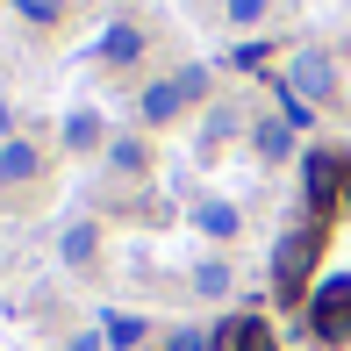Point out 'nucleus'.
<instances>
[{
  "label": "nucleus",
  "instance_id": "f257e3e1",
  "mask_svg": "<svg viewBox=\"0 0 351 351\" xmlns=\"http://www.w3.org/2000/svg\"><path fill=\"white\" fill-rule=\"evenodd\" d=\"M315 251H323V222H301V230L280 237V251H273V287H280V301H294L301 287L315 280Z\"/></svg>",
  "mask_w": 351,
  "mask_h": 351
},
{
  "label": "nucleus",
  "instance_id": "f03ea898",
  "mask_svg": "<svg viewBox=\"0 0 351 351\" xmlns=\"http://www.w3.org/2000/svg\"><path fill=\"white\" fill-rule=\"evenodd\" d=\"M301 186H308V208H315V222H323V215L344 201V158L308 151V158H301Z\"/></svg>",
  "mask_w": 351,
  "mask_h": 351
},
{
  "label": "nucleus",
  "instance_id": "7ed1b4c3",
  "mask_svg": "<svg viewBox=\"0 0 351 351\" xmlns=\"http://www.w3.org/2000/svg\"><path fill=\"white\" fill-rule=\"evenodd\" d=\"M201 86H208V72H201V65H186L180 79H165V86H151V93H143V122H172L186 101H201Z\"/></svg>",
  "mask_w": 351,
  "mask_h": 351
},
{
  "label": "nucleus",
  "instance_id": "20e7f679",
  "mask_svg": "<svg viewBox=\"0 0 351 351\" xmlns=\"http://www.w3.org/2000/svg\"><path fill=\"white\" fill-rule=\"evenodd\" d=\"M287 93H301V101H330V93H337V65H330L323 51H294V58H287Z\"/></svg>",
  "mask_w": 351,
  "mask_h": 351
},
{
  "label": "nucleus",
  "instance_id": "39448f33",
  "mask_svg": "<svg viewBox=\"0 0 351 351\" xmlns=\"http://www.w3.org/2000/svg\"><path fill=\"white\" fill-rule=\"evenodd\" d=\"M308 315H315V337H323V344H344L351 337V280H330Z\"/></svg>",
  "mask_w": 351,
  "mask_h": 351
},
{
  "label": "nucleus",
  "instance_id": "423d86ee",
  "mask_svg": "<svg viewBox=\"0 0 351 351\" xmlns=\"http://www.w3.org/2000/svg\"><path fill=\"white\" fill-rule=\"evenodd\" d=\"M215 351H280V344H273V330H265V315H230Z\"/></svg>",
  "mask_w": 351,
  "mask_h": 351
},
{
  "label": "nucleus",
  "instance_id": "0eeeda50",
  "mask_svg": "<svg viewBox=\"0 0 351 351\" xmlns=\"http://www.w3.org/2000/svg\"><path fill=\"white\" fill-rule=\"evenodd\" d=\"M0 180H36V143H8V151H0Z\"/></svg>",
  "mask_w": 351,
  "mask_h": 351
},
{
  "label": "nucleus",
  "instance_id": "6e6552de",
  "mask_svg": "<svg viewBox=\"0 0 351 351\" xmlns=\"http://www.w3.org/2000/svg\"><path fill=\"white\" fill-rule=\"evenodd\" d=\"M65 143H72V151H93V143H101V115H86V108L65 115Z\"/></svg>",
  "mask_w": 351,
  "mask_h": 351
},
{
  "label": "nucleus",
  "instance_id": "1a4fd4ad",
  "mask_svg": "<svg viewBox=\"0 0 351 351\" xmlns=\"http://www.w3.org/2000/svg\"><path fill=\"white\" fill-rule=\"evenodd\" d=\"M201 230H208V237H237V208H230V201H201Z\"/></svg>",
  "mask_w": 351,
  "mask_h": 351
},
{
  "label": "nucleus",
  "instance_id": "9d476101",
  "mask_svg": "<svg viewBox=\"0 0 351 351\" xmlns=\"http://www.w3.org/2000/svg\"><path fill=\"white\" fill-rule=\"evenodd\" d=\"M93 244H101V237H93V222H72V230H65V265H86Z\"/></svg>",
  "mask_w": 351,
  "mask_h": 351
},
{
  "label": "nucleus",
  "instance_id": "9b49d317",
  "mask_svg": "<svg viewBox=\"0 0 351 351\" xmlns=\"http://www.w3.org/2000/svg\"><path fill=\"white\" fill-rule=\"evenodd\" d=\"M258 151L265 158H294V130H287V122H265V130H258Z\"/></svg>",
  "mask_w": 351,
  "mask_h": 351
},
{
  "label": "nucleus",
  "instance_id": "f8f14e48",
  "mask_svg": "<svg viewBox=\"0 0 351 351\" xmlns=\"http://www.w3.org/2000/svg\"><path fill=\"white\" fill-rule=\"evenodd\" d=\"M108 344H115V351L143 344V323H136V315H108Z\"/></svg>",
  "mask_w": 351,
  "mask_h": 351
},
{
  "label": "nucleus",
  "instance_id": "ddd939ff",
  "mask_svg": "<svg viewBox=\"0 0 351 351\" xmlns=\"http://www.w3.org/2000/svg\"><path fill=\"white\" fill-rule=\"evenodd\" d=\"M101 51L122 65V58H136V51H143V36H136V29H108V43H101Z\"/></svg>",
  "mask_w": 351,
  "mask_h": 351
},
{
  "label": "nucleus",
  "instance_id": "4468645a",
  "mask_svg": "<svg viewBox=\"0 0 351 351\" xmlns=\"http://www.w3.org/2000/svg\"><path fill=\"white\" fill-rule=\"evenodd\" d=\"M194 287H201V294H230V265H222V258H208V265L194 273Z\"/></svg>",
  "mask_w": 351,
  "mask_h": 351
},
{
  "label": "nucleus",
  "instance_id": "2eb2a0df",
  "mask_svg": "<svg viewBox=\"0 0 351 351\" xmlns=\"http://www.w3.org/2000/svg\"><path fill=\"white\" fill-rule=\"evenodd\" d=\"M22 14H29V22H58V14H65V0H22Z\"/></svg>",
  "mask_w": 351,
  "mask_h": 351
},
{
  "label": "nucleus",
  "instance_id": "dca6fc26",
  "mask_svg": "<svg viewBox=\"0 0 351 351\" xmlns=\"http://www.w3.org/2000/svg\"><path fill=\"white\" fill-rule=\"evenodd\" d=\"M258 14H265V0H230V22H237V29H251Z\"/></svg>",
  "mask_w": 351,
  "mask_h": 351
},
{
  "label": "nucleus",
  "instance_id": "f3484780",
  "mask_svg": "<svg viewBox=\"0 0 351 351\" xmlns=\"http://www.w3.org/2000/svg\"><path fill=\"white\" fill-rule=\"evenodd\" d=\"M172 351H215V344L201 337V330H180V337H172Z\"/></svg>",
  "mask_w": 351,
  "mask_h": 351
},
{
  "label": "nucleus",
  "instance_id": "a211bd4d",
  "mask_svg": "<svg viewBox=\"0 0 351 351\" xmlns=\"http://www.w3.org/2000/svg\"><path fill=\"white\" fill-rule=\"evenodd\" d=\"M72 351H101V337H72Z\"/></svg>",
  "mask_w": 351,
  "mask_h": 351
},
{
  "label": "nucleus",
  "instance_id": "6ab92c4d",
  "mask_svg": "<svg viewBox=\"0 0 351 351\" xmlns=\"http://www.w3.org/2000/svg\"><path fill=\"white\" fill-rule=\"evenodd\" d=\"M344 201H351V158H344Z\"/></svg>",
  "mask_w": 351,
  "mask_h": 351
},
{
  "label": "nucleus",
  "instance_id": "aec40b11",
  "mask_svg": "<svg viewBox=\"0 0 351 351\" xmlns=\"http://www.w3.org/2000/svg\"><path fill=\"white\" fill-rule=\"evenodd\" d=\"M0 130H8V108H0Z\"/></svg>",
  "mask_w": 351,
  "mask_h": 351
}]
</instances>
